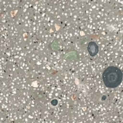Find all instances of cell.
<instances>
[{"instance_id":"cell-1","label":"cell","mask_w":123,"mask_h":123,"mask_svg":"<svg viewBox=\"0 0 123 123\" xmlns=\"http://www.w3.org/2000/svg\"><path fill=\"white\" fill-rule=\"evenodd\" d=\"M102 77L103 82L106 87L114 88L121 83L123 74L121 69L117 67L111 66L105 69Z\"/></svg>"},{"instance_id":"cell-2","label":"cell","mask_w":123,"mask_h":123,"mask_svg":"<svg viewBox=\"0 0 123 123\" xmlns=\"http://www.w3.org/2000/svg\"><path fill=\"white\" fill-rule=\"evenodd\" d=\"M87 51L89 54L92 56H95L98 52V46L94 41L89 42L87 45Z\"/></svg>"}]
</instances>
